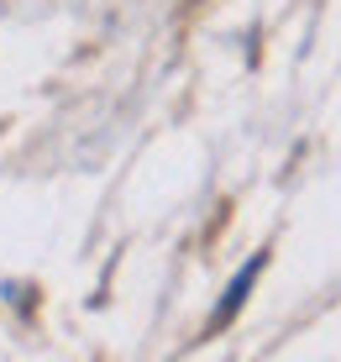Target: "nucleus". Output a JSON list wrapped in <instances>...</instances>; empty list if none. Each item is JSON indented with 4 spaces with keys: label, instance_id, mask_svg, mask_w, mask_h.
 I'll return each mask as SVG.
<instances>
[{
    "label": "nucleus",
    "instance_id": "nucleus-1",
    "mask_svg": "<svg viewBox=\"0 0 341 362\" xmlns=\"http://www.w3.org/2000/svg\"><path fill=\"white\" fill-rule=\"evenodd\" d=\"M262 263H268V252H258V257H252V263H247V268H242V273H236V279H231V289H226V299L216 305V315H210V331H221L226 320H231L236 310L247 305V294H252V284H258V273H262Z\"/></svg>",
    "mask_w": 341,
    "mask_h": 362
}]
</instances>
